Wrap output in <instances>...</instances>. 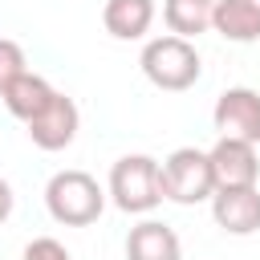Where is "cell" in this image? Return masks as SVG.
Masks as SVG:
<instances>
[{"label": "cell", "mask_w": 260, "mask_h": 260, "mask_svg": "<svg viewBox=\"0 0 260 260\" xmlns=\"http://www.w3.org/2000/svg\"><path fill=\"white\" fill-rule=\"evenodd\" d=\"M146 81L154 89H167V93H183L199 81L203 73V61H199V49L195 41H183V37H150L142 45V57H138Z\"/></svg>", "instance_id": "cell-1"}, {"label": "cell", "mask_w": 260, "mask_h": 260, "mask_svg": "<svg viewBox=\"0 0 260 260\" xmlns=\"http://www.w3.org/2000/svg\"><path fill=\"white\" fill-rule=\"evenodd\" d=\"M45 207L65 228H89L106 211V187L89 171H57L45 187Z\"/></svg>", "instance_id": "cell-2"}, {"label": "cell", "mask_w": 260, "mask_h": 260, "mask_svg": "<svg viewBox=\"0 0 260 260\" xmlns=\"http://www.w3.org/2000/svg\"><path fill=\"white\" fill-rule=\"evenodd\" d=\"M106 195L114 199L118 211L126 215H146L162 203V183H158V158L150 154H122L110 167Z\"/></svg>", "instance_id": "cell-3"}, {"label": "cell", "mask_w": 260, "mask_h": 260, "mask_svg": "<svg viewBox=\"0 0 260 260\" xmlns=\"http://www.w3.org/2000/svg\"><path fill=\"white\" fill-rule=\"evenodd\" d=\"M158 183H162V199L179 203V207H195L203 199L215 195V175H211V158L199 146H179L158 162Z\"/></svg>", "instance_id": "cell-4"}, {"label": "cell", "mask_w": 260, "mask_h": 260, "mask_svg": "<svg viewBox=\"0 0 260 260\" xmlns=\"http://www.w3.org/2000/svg\"><path fill=\"white\" fill-rule=\"evenodd\" d=\"M211 122L219 138H240V142H260V93L252 85H228L215 98Z\"/></svg>", "instance_id": "cell-5"}, {"label": "cell", "mask_w": 260, "mask_h": 260, "mask_svg": "<svg viewBox=\"0 0 260 260\" xmlns=\"http://www.w3.org/2000/svg\"><path fill=\"white\" fill-rule=\"evenodd\" d=\"M211 175H215V191H236V187H256L260 183V154L252 142L240 138H219L211 150Z\"/></svg>", "instance_id": "cell-6"}, {"label": "cell", "mask_w": 260, "mask_h": 260, "mask_svg": "<svg viewBox=\"0 0 260 260\" xmlns=\"http://www.w3.org/2000/svg\"><path fill=\"white\" fill-rule=\"evenodd\" d=\"M77 126H81L77 102L57 89V98L28 122V138H32V146H41V150H65V146L77 138Z\"/></svg>", "instance_id": "cell-7"}, {"label": "cell", "mask_w": 260, "mask_h": 260, "mask_svg": "<svg viewBox=\"0 0 260 260\" xmlns=\"http://www.w3.org/2000/svg\"><path fill=\"white\" fill-rule=\"evenodd\" d=\"M211 215L228 236H252L260 232V187H236L211 195Z\"/></svg>", "instance_id": "cell-8"}, {"label": "cell", "mask_w": 260, "mask_h": 260, "mask_svg": "<svg viewBox=\"0 0 260 260\" xmlns=\"http://www.w3.org/2000/svg\"><path fill=\"white\" fill-rule=\"evenodd\" d=\"M126 260H183L179 232L162 219H142L126 236Z\"/></svg>", "instance_id": "cell-9"}, {"label": "cell", "mask_w": 260, "mask_h": 260, "mask_svg": "<svg viewBox=\"0 0 260 260\" xmlns=\"http://www.w3.org/2000/svg\"><path fill=\"white\" fill-rule=\"evenodd\" d=\"M102 24L114 41H142L154 24V0H106Z\"/></svg>", "instance_id": "cell-10"}, {"label": "cell", "mask_w": 260, "mask_h": 260, "mask_svg": "<svg viewBox=\"0 0 260 260\" xmlns=\"http://www.w3.org/2000/svg\"><path fill=\"white\" fill-rule=\"evenodd\" d=\"M53 98H57V89H53L41 73H32V69H24V73H20V77H16V81L0 93L4 110H8L12 118H20L24 126H28V122H32V118H37V114L53 102Z\"/></svg>", "instance_id": "cell-11"}, {"label": "cell", "mask_w": 260, "mask_h": 260, "mask_svg": "<svg viewBox=\"0 0 260 260\" xmlns=\"http://www.w3.org/2000/svg\"><path fill=\"white\" fill-rule=\"evenodd\" d=\"M211 28L223 41H236V45L260 41V0H215Z\"/></svg>", "instance_id": "cell-12"}, {"label": "cell", "mask_w": 260, "mask_h": 260, "mask_svg": "<svg viewBox=\"0 0 260 260\" xmlns=\"http://www.w3.org/2000/svg\"><path fill=\"white\" fill-rule=\"evenodd\" d=\"M162 20L171 28V37L195 41L211 28L215 20V0H162Z\"/></svg>", "instance_id": "cell-13"}, {"label": "cell", "mask_w": 260, "mask_h": 260, "mask_svg": "<svg viewBox=\"0 0 260 260\" xmlns=\"http://www.w3.org/2000/svg\"><path fill=\"white\" fill-rule=\"evenodd\" d=\"M28 69V61H24V49L12 41V37H0V93L20 77Z\"/></svg>", "instance_id": "cell-14"}, {"label": "cell", "mask_w": 260, "mask_h": 260, "mask_svg": "<svg viewBox=\"0 0 260 260\" xmlns=\"http://www.w3.org/2000/svg\"><path fill=\"white\" fill-rule=\"evenodd\" d=\"M24 260H73V256H69V248H65L61 240H53V236H37V240L24 248Z\"/></svg>", "instance_id": "cell-15"}, {"label": "cell", "mask_w": 260, "mask_h": 260, "mask_svg": "<svg viewBox=\"0 0 260 260\" xmlns=\"http://www.w3.org/2000/svg\"><path fill=\"white\" fill-rule=\"evenodd\" d=\"M12 203H16V195H12L8 179H0V223H8V215H12Z\"/></svg>", "instance_id": "cell-16"}]
</instances>
